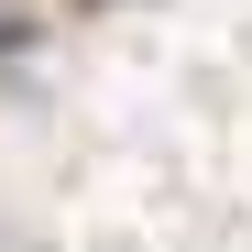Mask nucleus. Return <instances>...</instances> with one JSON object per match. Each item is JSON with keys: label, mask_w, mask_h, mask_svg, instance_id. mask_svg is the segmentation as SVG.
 I'll list each match as a JSON object with an SVG mask.
<instances>
[{"label": "nucleus", "mask_w": 252, "mask_h": 252, "mask_svg": "<svg viewBox=\"0 0 252 252\" xmlns=\"http://www.w3.org/2000/svg\"><path fill=\"white\" fill-rule=\"evenodd\" d=\"M11 44H33V22H22V11H0V55H11Z\"/></svg>", "instance_id": "obj_1"}]
</instances>
